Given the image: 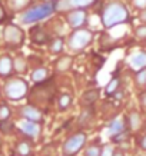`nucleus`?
<instances>
[{"label": "nucleus", "mask_w": 146, "mask_h": 156, "mask_svg": "<svg viewBox=\"0 0 146 156\" xmlns=\"http://www.w3.org/2000/svg\"><path fill=\"white\" fill-rule=\"evenodd\" d=\"M129 20V12H127L126 6L118 2H112L109 3L102 12V22L106 27H113L116 24L125 23Z\"/></svg>", "instance_id": "obj_1"}, {"label": "nucleus", "mask_w": 146, "mask_h": 156, "mask_svg": "<svg viewBox=\"0 0 146 156\" xmlns=\"http://www.w3.org/2000/svg\"><path fill=\"white\" fill-rule=\"evenodd\" d=\"M53 10H55V5L46 2V3H43V5L32 7V9H29L27 12H24V13L22 14L20 20H22V23H24V24L36 23V22H40V20L49 17V16L53 13Z\"/></svg>", "instance_id": "obj_2"}, {"label": "nucleus", "mask_w": 146, "mask_h": 156, "mask_svg": "<svg viewBox=\"0 0 146 156\" xmlns=\"http://www.w3.org/2000/svg\"><path fill=\"white\" fill-rule=\"evenodd\" d=\"M29 86L22 79H12L5 86V93L10 100H20L23 99L27 93Z\"/></svg>", "instance_id": "obj_3"}, {"label": "nucleus", "mask_w": 146, "mask_h": 156, "mask_svg": "<svg viewBox=\"0 0 146 156\" xmlns=\"http://www.w3.org/2000/svg\"><path fill=\"white\" fill-rule=\"evenodd\" d=\"M85 143H86L85 133L83 132L75 133L63 143V153H65V156H75L82 147L85 146Z\"/></svg>", "instance_id": "obj_4"}, {"label": "nucleus", "mask_w": 146, "mask_h": 156, "mask_svg": "<svg viewBox=\"0 0 146 156\" xmlns=\"http://www.w3.org/2000/svg\"><path fill=\"white\" fill-rule=\"evenodd\" d=\"M92 37H93V36H92V33H90L89 30L79 29V30H76L75 33L70 36L67 44H69V48H70L72 50L77 52V50H82L83 48H86V46L92 42Z\"/></svg>", "instance_id": "obj_5"}, {"label": "nucleus", "mask_w": 146, "mask_h": 156, "mask_svg": "<svg viewBox=\"0 0 146 156\" xmlns=\"http://www.w3.org/2000/svg\"><path fill=\"white\" fill-rule=\"evenodd\" d=\"M94 0H57L55 3V9L56 10H79L83 9L86 6L92 5Z\"/></svg>", "instance_id": "obj_6"}, {"label": "nucleus", "mask_w": 146, "mask_h": 156, "mask_svg": "<svg viewBox=\"0 0 146 156\" xmlns=\"http://www.w3.org/2000/svg\"><path fill=\"white\" fill-rule=\"evenodd\" d=\"M5 39L6 42L10 43V44H20L24 40V33L19 26L9 24L5 29Z\"/></svg>", "instance_id": "obj_7"}, {"label": "nucleus", "mask_w": 146, "mask_h": 156, "mask_svg": "<svg viewBox=\"0 0 146 156\" xmlns=\"http://www.w3.org/2000/svg\"><path fill=\"white\" fill-rule=\"evenodd\" d=\"M67 22H69V24H70L72 27L75 29H79L80 26H83L86 22V13L85 10H73V12H70V13L67 14Z\"/></svg>", "instance_id": "obj_8"}, {"label": "nucleus", "mask_w": 146, "mask_h": 156, "mask_svg": "<svg viewBox=\"0 0 146 156\" xmlns=\"http://www.w3.org/2000/svg\"><path fill=\"white\" fill-rule=\"evenodd\" d=\"M22 115L24 116L26 120L29 122H34V123H39L42 120V112L39 110L37 108H34L32 105H27L22 109Z\"/></svg>", "instance_id": "obj_9"}, {"label": "nucleus", "mask_w": 146, "mask_h": 156, "mask_svg": "<svg viewBox=\"0 0 146 156\" xmlns=\"http://www.w3.org/2000/svg\"><path fill=\"white\" fill-rule=\"evenodd\" d=\"M20 132L26 135L29 137H36L40 132V128H39V123H34V122H29V120H23L20 123Z\"/></svg>", "instance_id": "obj_10"}, {"label": "nucleus", "mask_w": 146, "mask_h": 156, "mask_svg": "<svg viewBox=\"0 0 146 156\" xmlns=\"http://www.w3.org/2000/svg\"><path fill=\"white\" fill-rule=\"evenodd\" d=\"M30 33H32V42L36 43V44H45V43L49 40V34H47L42 27L32 29Z\"/></svg>", "instance_id": "obj_11"}, {"label": "nucleus", "mask_w": 146, "mask_h": 156, "mask_svg": "<svg viewBox=\"0 0 146 156\" xmlns=\"http://www.w3.org/2000/svg\"><path fill=\"white\" fill-rule=\"evenodd\" d=\"M109 135L112 137L118 136V135H120V133L125 132V122H123L122 119H115L110 125H109Z\"/></svg>", "instance_id": "obj_12"}, {"label": "nucleus", "mask_w": 146, "mask_h": 156, "mask_svg": "<svg viewBox=\"0 0 146 156\" xmlns=\"http://www.w3.org/2000/svg\"><path fill=\"white\" fill-rule=\"evenodd\" d=\"M13 67V62L9 56L0 57V76H7L12 72Z\"/></svg>", "instance_id": "obj_13"}, {"label": "nucleus", "mask_w": 146, "mask_h": 156, "mask_svg": "<svg viewBox=\"0 0 146 156\" xmlns=\"http://www.w3.org/2000/svg\"><path fill=\"white\" fill-rule=\"evenodd\" d=\"M130 65L135 69H143L146 67V53H136L130 57Z\"/></svg>", "instance_id": "obj_14"}, {"label": "nucleus", "mask_w": 146, "mask_h": 156, "mask_svg": "<svg viewBox=\"0 0 146 156\" xmlns=\"http://www.w3.org/2000/svg\"><path fill=\"white\" fill-rule=\"evenodd\" d=\"M47 76H49V70L45 69V67H40V69H36V70L33 72L32 79H33V82H36V83H40V82L46 80Z\"/></svg>", "instance_id": "obj_15"}, {"label": "nucleus", "mask_w": 146, "mask_h": 156, "mask_svg": "<svg viewBox=\"0 0 146 156\" xmlns=\"http://www.w3.org/2000/svg\"><path fill=\"white\" fill-rule=\"evenodd\" d=\"M7 3H9V7L13 12H19L30 3V0H7Z\"/></svg>", "instance_id": "obj_16"}, {"label": "nucleus", "mask_w": 146, "mask_h": 156, "mask_svg": "<svg viewBox=\"0 0 146 156\" xmlns=\"http://www.w3.org/2000/svg\"><path fill=\"white\" fill-rule=\"evenodd\" d=\"M92 116H93V110L90 108L85 109L82 113H80L79 116V125L80 126H85V125H87V123L92 120Z\"/></svg>", "instance_id": "obj_17"}, {"label": "nucleus", "mask_w": 146, "mask_h": 156, "mask_svg": "<svg viewBox=\"0 0 146 156\" xmlns=\"http://www.w3.org/2000/svg\"><path fill=\"white\" fill-rule=\"evenodd\" d=\"M72 66V57L66 56V57H62L60 60L56 63V69L59 72H65V70H69V67Z\"/></svg>", "instance_id": "obj_18"}, {"label": "nucleus", "mask_w": 146, "mask_h": 156, "mask_svg": "<svg viewBox=\"0 0 146 156\" xmlns=\"http://www.w3.org/2000/svg\"><path fill=\"white\" fill-rule=\"evenodd\" d=\"M16 152L19 153L20 156H29L30 155V146H29L27 142H20L16 147Z\"/></svg>", "instance_id": "obj_19"}, {"label": "nucleus", "mask_w": 146, "mask_h": 156, "mask_svg": "<svg viewBox=\"0 0 146 156\" xmlns=\"http://www.w3.org/2000/svg\"><path fill=\"white\" fill-rule=\"evenodd\" d=\"M139 125H141V116H139V113H136V112L130 113V116H129V126H130V129H137Z\"/></svg>", "instance_id": "obj_20"}, {"label": "nucleus", "mask_w": 146, "mask_h": 156, "mask_svg": "<svg viewBox=\"0 0 146 156\" xmlns=\"http://www.w3.org/2000/svg\"><path fill=\"white\" fill-rule=\"evenodd\" d=\"M119 83H120V80H119L118 77L112 79V80L109 82V85L106 86V93H108V95L116 93V90H118V87H119Z\"/></svg>", "instance_id": "obj_21"}, {"label": "nucleus", "mask_w": 146, "mask_h": 156, "mask_svg": "<svg viewBox=\"0 0 146 156\" xmlns=\"http://www.w3.org/2000/svg\"><path fill=\"white\" fill-rule=\"evenodd\" d=\"M96 99H98V90H89V92H86L83 95V100L87 105H92Z\"/></svg>", "instance_id": "obj_22"}, {"label": "nucleus", "mask_w": 146, "mask_h": 156, "mask_svg": "<svg viewBox=\"0 0 146 156\" xmlns=\"http://www.w3.org/2000/svg\"><path fill=\"white\" fill-rule=\"evenodd\" d=\"M72 103V98L69 95H66V93H63V95H60V98H59V106H60V109H66L69 108Z\"/></svg>", "instance_id": "obj_23"}, {"label": "nucleus", "mask_w": 146, "mask_h": 156, "mask_svg": "<svg viewBox=\"0 0 146 156\" xmlns=\"http://www.w3.org/2000/svg\"><path fill=\"white\" fill-rule=\"evenodd\" d=\"M10 118V109L6 105H0V122L9 120Z\"/></svg>", "instance_id": "obj_24"}, {"label": "nucleus", "mask_w": 146, "mask_h": 156, "mask_svg": "<svg viewBox=\"0 0 146 156\" xmlns=\"http://www.w3.org/2000/svg\"><path fill=\"white\" fill-rule=\"evenodd\" d=\"M62 48H63V40L62 39H55L50 44V50L52 53H59L62 52Z\"/></svg>", "instance_id": "obj_25"}, {"label": "nucleus", "mask_w": 146, "mask_h": 156, "mask_svg": "<svg viewBox=\"0 0 146 156\" xmlns=\"http://www.w3.org/2000/svg\"><path fill=\"white\" fill-rule=\"evenodd\" d=\"M12 129H13V123L10 122V120H5V122H0V132H3L5 135L12 132Z\"/></svg>", "instance_id": "obj_26"}, {"label": "nucleus", "mask_w": 146, "mask_h": 156, "mask_svg": "<svg viewBox=\"0 0 146 156\" xmlns=\"http://www.w3.org/2000/svg\"><path fill=\"white\" fill-rule=\"evenodd\" d=\"M102 153V147H99L98 145H93L86 149V156H100Z\"/></svg>", "instance_id": "obj_27"}, {"label": "nucleus", "mask_w": 146, "mask_h": 156, "mask_svg": "<svg viewBox=\"0 0 146 156\" xmlns=\"http://www.w3.org/2000/svg\"><path fill=\"white\" fill-rule=\"evenodd\" d=\"M136 82L139 85H146V67L141 69L136 73Z\"/></svg>", "instance_id": "obj_28"}, {"label": "nucleus", "mask_w": 146, "mask_h": 156, "mask_svg": "<svg viewBox=\"0 0 146 156\" xmlns=\"http://www.w3.org/2000/svg\"><path fill=\"white\" fill-rule=\"evenodd\" d=\"M100 156H113V147L110 145H106V146L102 147V153Z\"/></svg>", "instance_id": "obj_29"}, {"label": "nucleus", "mask_w": 146, "mask_h": 156, "mask_svg": "<svg viewBox=\"0 0 146 156\" xmlns=\"http://www.w3.org/2000/svg\"><path fill=\"white\" fill-rule=\"evenodd\" d=\"M136 36L141 39H146V26H139L136 29Z\"/></svg>", "instance_id": "obj_30"}, {"label": "nucleus", "mask_w": 146, "mask_h": 156, "mask_svg": "<svg viewBox=\"0 0 146 156\" xmlns=\"http://www.w3.org/2000/svg\"><path fill=\"white\" fill-rule=\"evenodd\" d=\"M14 65H16V70L22 72L24 69V62H23V59H16V60H14Z\"/></svg>", "instance_id": "obj_31"}, {"label": "nucleus", "mask_w": 146, "mask_h": 156, "mask_svg": "<svg viewBox=\"0 0 146 156\" xmlns=\"http://www.w3.org/2000/svg\"><path fill=\"white\" fill-rule=\"evenodd\" d=\"M126 137H127V133H126V132H123V133H120V135H118V136L113 137V140L119 143V142H123V140H125Z\"/></svg>", "instance_id": "obj_32"}, {"label": "nucleus", "mask_w": 146, "mask_h": 156, "mask_svg": "<svg viewBox=\"0 0 146 156\" xmlns=\"http://www.w3.org/2000/svg\"><path fill=\"white\" fill-rule=\"evenodd\" d=\"M135 6L136 7H145L146 9V0H135Z\"/></svg>", "instance_id": "obj_33"}, {"label": "nucleus", "mask_w": 146, "mask_h": 156, "mask_svg": "<svg viewBox=\"0 0 146 156\" xmlns=\"http://www.w3.org/2000/svg\"><path fill=\"white\" fill-rule=\"evenodd\" d=\"M141 147L143 149V151H146V135L141 139Z\"/></svg>", "instance_id": "obj_34"}, {"label": "nucleus", "mask_w": 146, "mask_h": 156, "mask_svg": "<svg viewBox=\"0 0 146 156\" xmlns=\"http://www.w3.org/2000/svg\"><path fill=\"white\" fill-rule=\"evenodd\" d=\"M141 102H142V105L146 108V92L145 93H142V96H141Z\"/></svg>", "instance_id": "obj_35"}, {"label": "nucleus", "mask_w": 146, "mask_h": 156, "mask_svg": "<svg viewBox=\"0 0 146 156\" xmlns=\"http://www.w3.org/2000/svg\"><path fill=\"white\" fill-rule=\"evenodd\" d=\"M5 19V10H3V7L0 6V22Z\"/></svg>", "instance_id": "obj_36"}, {"label": "nucleus", "mask_w": 146, "mask_h": 156, "mask_svg": "<svg viewBox=\"0 0 146 156\" xmlns=\"http://www.w3.org/2000/svg\"><path fill=\"white\" fill-rule=\"evenodd\" d=\"M141 19H142V22H146V9H143V12H142Z\"/></svg>", "instance_id": "obj_37"}, {"label": "nucleus", "mask_w": 146, "mask_h": 156, "mask_svg": "<svg viewBox=\"0 0 146 156\" xmlns=\"http://www.w3.org/2000/svg\"><path fill=\"white\" fill-rule=\"evenodd\" d=\"M113 156H123L122 151H113Z\"/></svg>", "instance_id": "obj_38"}]
</instances>
